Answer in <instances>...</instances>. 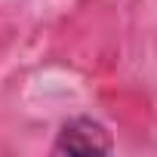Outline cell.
<instances>
[{
    "mask_svg": "<svg viewBox=\"0 0 157 157\" xmlns=\"http://www.w3.org/2000/svg\"><path fill=\"white\" fill-rule=\"evenodd\" d=\"M114 148L111 132L93 117H74L59 129L52 145L56 154H108Z\"/></svg>",
    "mask_w": 157,
    "mask_h": 157,
    "instance_id": "6da1fadb",
    "label": "cell"
}]
</instances>
